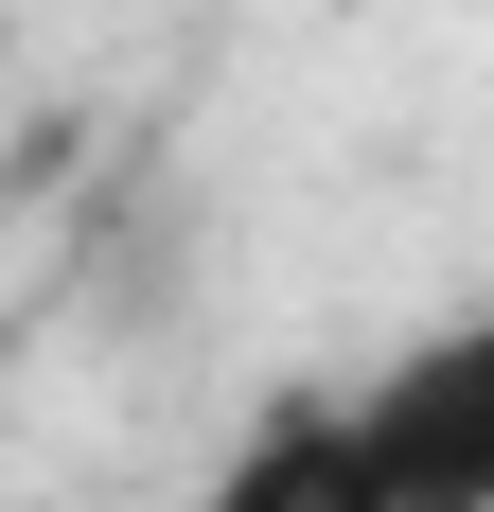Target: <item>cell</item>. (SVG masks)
I'll use <instances>...</instances> for the list:
<instances>
[{
  "label": "cell",
  "instance_id": "obj_2",
  "mask_svg": "<svg viewBox=\"0 0 494 512\" xmlns=\"http://www.w3.org/2000/svg\"><path fill=\"white\" fill-rule=\"evenodd\" d=\"M195 512H389V477H371V442H353V407H265L212 460Z\"/></svg>",
  "mask_w": 494,
  "mask_h": 512
},
{
  "label": "cell",
  "instance_id": "obj_1",
  "mask_svg": "<svg viewBox=\"0 0 494 512\" xmlns=\"http://www.w3.org/2000/svg\"><path fill=\"white\" fill-rule=\"evenodd\" d=\"M353 442L389 477V512H494V301L406 336L371 389H353Z\"/></svg>",
  "mask_w": 494,
  "mask_h": 512
}]
</instances>
